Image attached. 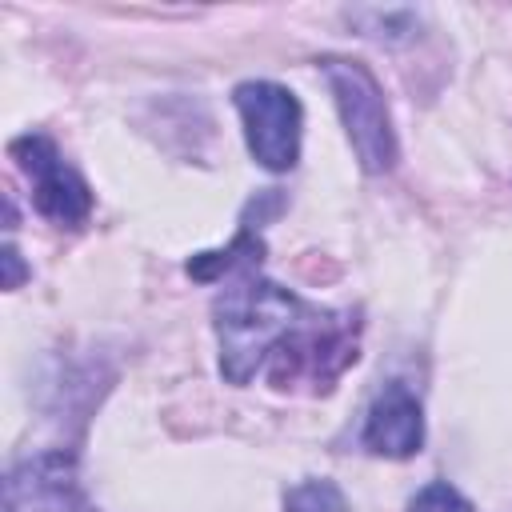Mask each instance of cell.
Returning <instances> with one entry per match:
<instances>
[{"mask_svg":"<svg viewBox=\"0 0 512 512\" xmlns=\"http://www.w3.org/2000/svg\"><path fill=\"white\" fill-rule=\"evenodd\" d=\"M8 500L28 512H88L76 480V460L68 452H36L20 460L8 476Z\"/></svg>","mask_w":512,"mask_h":512,"instance_id":"obj_6","label":"cell"},{"mask_svg":"<svg viewBox=\"0 0 512 512\" xmlns=\"http://www.w3.org/2000/svg\"><path fill=\"white\" fill-rule=\"evenodd\" d=\"M360 444L388 460H408L420 452L424 408H420V396L404 380H392L376 392V400L364 416V428H360Z\"/></svg>","mask_w":512,"mask_h":512,"instance_id":"obj_5","label":"cell"},{"mask_svg":"<svg viewBox=\"0 0 512 512\" xmlns=\"http://www.w3.org/2000/svg\"><path fill=\"white\" fill-rule=\"evenodd\" d=\"M316 316L296 292L264 280L256 268L236 272L232 284L212 300V328L220 344V376L228 384H248L268 360Z\"/></svg>","mask_w":512,"mask_h":512,"instance_id":"obj_1","label":"cell"},{"mask_svg":"<svg viewBox=\"0 0 512 512\" xmlns=\"http://www.w3.org/2000/svg\"><path fill=\"white\" fill-rule=\"evenodd\" d=\"M8 152L20 164V172L32 180V204L48 224L80 228L92 216V188L84 184V176L72 164H64L52 136H44V132L16 136L8 144Z\"/></svg>","mask_w":512,"mask_h":512,"instance_id":"obj_4","label":"cell"},{"mask_svg":"<svg viewBox=\"0 0 512 512\" xmlns=\"http://www.w3.org/2000/svg\"><path fill=\"white\" fill-rule=\"evenodd\" d=\"M284 512H348V500H344L336 480L312 476V480H300V484L288 488Z\"/></svg>","mask_w":512,"mask_h":512,"instance_id":"obj_7","label":"cell"},{"mask_svg":"<svg viewBox=\"0 0 512 512\" xmlns=\"http://www.w3.org/2000/svg\"><path fill=\"white\" fill-rule=\"evenodd\" d=\"M0 260H4V288H8V292H12V288H20V284H24V276H28V268H24V260H20L16 244H8Z\"/></svg>","mask_w":512,"mask_h":512,"instance_id":"obj_9","label":"cell"},{"mask_svg":"<svg viewBox=\"0 0 512 512\" xmlns=\"http://www.w3.org/2000/svg\"><path fill=\"white\" fill-rule=\"evenodd\" d=\"M408 512H476V508H472V500H468L460 488H452L448 480H432V484H424V488L412 496Z\"/></svg>","mask_w":512,"mask_h":512,"instance_id":"obj_8","label":"cell"},{"mask_svg":"<svg viewBox=\"0 0 512 512\" xmlns=\"http://www.w3.org/2000/svg\"><path fill=\"white\" fill-rule=\"evenodd\" d=\"M320 72L328 80V92L336 100L340 124L348 132V144H352L360 168L368 176L392 172L396 160H400V144H396V128H392L384 88L372 76V68L360 64V60H348V56H324Z\"/></svg>","mask_w":512,"mask_h":512,"instance_id":"obj_2","label":"cell"},{"mask_svg":"<svg viewBox=\"0 0 512 512\" xmlns=\"http://www.w3.org/2000/svg\"><path fill=\"white\" fill-rule=\"evenodd\" d=\"M232 104L244 124L248 152L268 172H288L300 160L304 108L292 88L276 80H244L232 88Z\"/></svg>","mask_w":512,"mask_h":512,"instance_id":"obj_3","label":"cell"}]
</instances>
